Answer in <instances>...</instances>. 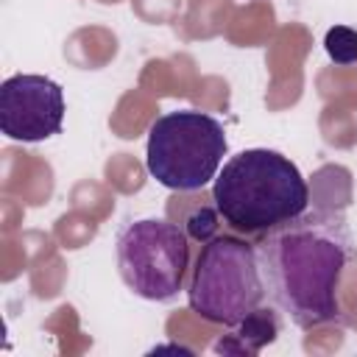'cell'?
<instances>
[{"label": "cell", "instance_id": "cell-3", "mask_svg": "<svg viewBox=\"0 0 357 357\" xmlns=\"http://www.w3.org/2000/svg\"><path fill=\"white\" fill-rule=\"evenodd\" d=\"M226 156L223 126L195 109L156 117L148 128L145 167L167 190L192 192L206 187Z\"/></svg>", "mask_w": 357, "mask_h": 357}, {"label": "cell", "instance_id": "cell-1", "mask_svg": "<svg viewBox=\"0 0 357 357\" xmlns=\"http://www.w3.org/2000/svg\"><path fill=\"white\" fill-rule=\"evenodd\" d=\"M354 257L351 229L332 209L301 212L257 245L268 301L301 329L343 321L340 282Z\"/></svg>", "mask_w": 357, "mask_h": 357}, {"label": "cell", "instance_id": "cell-8", "mask_svg": "<svg viewBox=\"0 0 357 357\" xmlns=\"http://www.w3.org/2000/svg\"><path fill=\"white\" fill-rule=\"evenodd\" d=\"M324 50L340 67L357 64V31L349 25H332L324 36Z\"/></svg>", "mask_w": 357, "mask_h": 357}, {"label": "cell", "instance_id": "cell-6", "mask_svg": "<svg viewBox=\"0 0 357 357\" xmlns=\"http://www.w3.org/2000/svg\"><path fill=\"white\" fill-rule=\"evenodd\" d=\"M64 89L36 73H17L0 86V131L17 142H42L61 131Z\"/></svg>", "mask_w": 357, "mask_h": 357}, {"label": "cell", "instance_id": "cell-7", "mask_svg": "<svg viewBox=\"0 0 357 357\" xmlns=\"http://www.w3.org/2000/svg\"><path fill=\"white\" fill-rule=\"evenodd\" d=\"M282 332L279 315L273 310L257 307L245 318L229 326V332L215 343V351H231V354H257L268 343H273Z\"/></svg>", "mask_w": 357, "mask_h": 357}, {"label": "cell", "instance_id": "cell-4", "mask_svg": "<svg viewBox=\"0 0 357 357\" xmlns=\"http://www.w3.org/2000/svg\"><path fill=\"white\" fill-rule=\"evenodd\" d=\"M265 298L257 248L234 234H218L198 251L187 287L190 310L209 324L231 326Z\"/></svg>", "mask_w": 357, "mask_h": 357}, {"label": "cell", "instance_id": "cell-5", "mask_svg": "<svg viewBox=\"0 0 357 357\" xmlns=\"http://www.w3.org/2000/svg\"><path fill=\"white\" fill-rule=\"evenodd\" d=\"M190 265V237L181 226L145 218L120 229L117 271L123 284L148 301H170L184 287Z\"/></svg>", "mask_w": 357, "mask_h": 357}, {"label": "cell", "instance_id": "cell-9", "mask_svg": "<svg viewBox=\"0 0 357 357\" xmlns=\"http://www.w3.org/2000/svg\"><path fill=\"white\" fill-rule=\"evenodd\" d=\"M218 220H220L218 206H215V209H212V206H201V209H195V212L190 215V220H187V234L195 237V240H201V243H206V240L215 237Z\"/></svg>", "mask_w": 357, "mask_h": 357}, {"label": "cell", "instance_id": "cell-2", "mask_svg": "<svg viewBox=\"0 0 357 357\" xmlns=\"http://www.w3.org/2000/svg\"><path fill=\"white\" fill-rule=\"evenodd\" d=\"M212 201L231 229L259 234L298 218L310 204V187L284 153L248 148L215 176Z\"/></svg>", "mask_w": 357, "mask_h": 357}]
</instances>
